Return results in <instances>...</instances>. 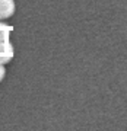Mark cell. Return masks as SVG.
Listing matches in <instances>:
<instances>
[{"instance_id":"cell-3","label":"cell","mask_w":127,"mask_h":131,"mask_svg":"<svg viewBox=\"0 0 127 131\" xmlns=\"http://www.w3.org/2000/svg\"><path fill=\"white\" fill-rule=\"evenodd\" d=\"M10 32H12V28L3 20H0V41H9Z\"/></svg>"},{"instance_id":"cell-1","label":"cell","mask_w":127,"mask_h":131,"mask_svg":"<svg viewBox=\"0 0 127 131\" xmlns=\"http://www.w3.org/2000/svg\"><path fill=\"white\" fill-rule=\"evenodd\" d=\"M15 56L13 45L9 41H0V64H7Z\"/></svg>"},{"instance_id":"cell-2","label":"cell","mask_w":127,"mask_h":131,"mask_svg":"<svg viewBox=\"0 0 127 131\" xmlns=\"http://www.w3.org/2000/svg\"><path fill=\"white\" fill-rule=\"evenodd\" d=\"M16 10L15 0H0V20L12 18Z\"/></svg>"},{"instance_id":"cell-4","label":"cell","mask_w":127,"mask_h":131,"mask_svg":"<svg viewBox=\"0 0 127 131\" xmlns=\"http://www.w3.org/2000/svg\"><path fill=\"white\" fill-rule=\"evenodd\" d=\"M6 76V69H5V64H0V82L5 79Z\"/></svg>"}]
</instances>
